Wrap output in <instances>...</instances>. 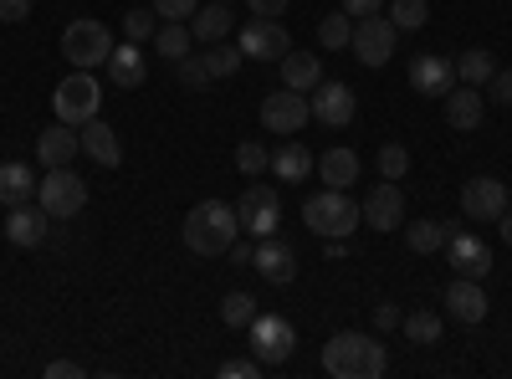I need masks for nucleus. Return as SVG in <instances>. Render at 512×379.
I'll return each mask as SVG.
<instances>
[{
	"mask_svg": "<svg viewBox=\"0 0 512 379\" xmlns=\"http://www.w3.org/2000/svg\"><path fill=\"white\" fill-rule=\"evenodd\" d=\"M231 26H236V16H231V6H221V0H210L205 11H195V16H190V36H195V41H205V47L226 41V36H231Z\"/></svg>",
	"mask_w": 512,
	"mask_h": 379,
	"instance_id": "23",
	"label": "nucleus"
},
{
	"mask_svg": "<svg viewBox=\"0 0 512 379\" xmlns=\"http://www.w3.org/2000/svg\"><path fill=\"white\" fill-rule=\"evenodd\" d=\"M441 251H446V262H451L456 277H477V282H482V277L492 272V246H487L482 236H472V231H456V226H451V236H446Z\"/></svg>",
	"mask_w": 512,
	"mask_h": 379,
	"instance_id": "12",
	"label": "nucleus"
},
{
	"mask_svg": "<svg viewBox=\"0 0 512 379\" xmlns=\"http://www.w3.org/2000/svg\"><path fill=\"white\" fill-rule=\"evenodd\" d=\"M221 318H226V328H246L256 318V298H251V292H226Z\"/></svg>",
	"mask_w": 512,
	"mask_h": 379,
	"instance_id": "37",
	"label": "nucleus"
},
{
	"mask_svg": "<svg viewBox=\"0 0 512 379\" xmlns=\"http://www.w3.org/2000/svg\"><path fill=\"white\" fill-rule=\"evenodd\" d=\"M251 267L262 272L267 282L287 287V282L297 277V251H292L282 236H262V241H256V257H251Z\"/></svg>",
	"mask_w": 512,
	"mask_h": 379,
	"instance_id": "17",
	"label": "nucleus"
},
{
	"mask_svg": "<svg viewBox=\"0 0 512 379\" xmlns=\"http://www.w3.org/2000/svg\"><path fill=\"white\" fill-rule=\"evenodd\" d=\"M318 41H323L328 52H344L349 41H354V16H349V11H344V16H338V11L323 16V21H318Z\"/></svg>",
	"mask_w": 512,
	"mask_h": 379,
	"instance_id": "33",
	"label": "nucleus"
},
{
	"mask_svg": "<svg viewBox=\"0 0 512 379\" xmlns=\"http://www.w3.org/2000/svg\"><path fill=\"white\" fill-rule=\"evenodd\" d=\"M236 170H241L246 180H256L262 170H272V154H267L262 144H256V139H246V144L236 149Z\"/></svg>",
	"mask_w": 512,
	"mask_h": 379,
	"instance_id": "38",
	"label": "nucleus"
},
{
	"mask_svg": "<svg viewBox=\"0 0 512 379\" xmlns=\"http://www.w3.org/2000/svg\"><path fill=\"white\" fill-rule=\"evenodd\" d=\"M400 328H405V339L410 344H441V313H425V308H415V313H405L400 318Z\"/></svg>",
	"mask_w": 512,
	"mask_h": 379,
	"instance_id": "32",
	"label": "nucleus"
},
{
	"mask_svg": "<svg viewBox=\"0 0 512 379\" xmlns=\"http://www.w3.org/2000/svg\"><path fill=\"white\" fill-rule=\"evenodd\" d=\"M277 67H282V88H297V93H313L323 82V62L313 52H287Z\"/></svg>",
	"mask_w": 512,
	"mask_h": 379,
	"instance_id": "25",
	"label": "nucleus"
},
{
	"mask_svg": "<svg viewBox=\"0 0 512 379\" xmlns=\"http://www.w3.org/2000/svg\"><path fill=\"white\" fill-rule=\"evenodd\" d=\"M108 77L118 82V88H144L149 62H144V52H139V41H128V47H113V57H108Z\"/></svg>",
	"mask_w": 512,
	"mask_h": 379,
	"instance_id": "24",
	"label": "nucleus"
},
{
	"mask_svg": "<svg viewBox=\"0 0 512 379\" xmlns=\"http://www.w3.org/2000/svg\"><path fill=\"white\" fill-rule=\"evenodd\" d=\"M36 195V175L26 170V164H0V200H6V205H26Z\"/></svg>",
	"mask_w": 512,
	"mask_h": 379,
	"instance_id": "30",
	"label": "nucleus"
},
{
	"mask_svg": "<svg viewBox=\"0 0 512 379\" xmlns=\"http://www.w3.org/2000/svg\"><path fill=\"white\" fill-rule=\"evenodd\" d=\"M313 118L318 123H328V129H344V123H354V108H359V98H354V88H349V82H318V88H313Z\"/></svg>",
	"mask_w": 512,
	"mask_h": 379,
	"instance_id": "14",
	"label": "nucleus"
},
{
	"mask_svg": "<svg viewBox=\"0 0 512 379\" xmlns=\"http://www.w3.org/2000/svg\"><path fill=\"white\" fill-rule=\"evenodd\" d=\"M118 26H123V36H128V41H154L159 16H154V6H149V11H139V6H134V11H123V21H118Z\"/></svg>",
	"mask_w": 512,
	"mask_h": 379,
	"instance_id": "36",
	"label": "nucleus"
},
{
	"mask_svg": "<svg viewBox=\"0 0 512 379\" xmlns=\"http://www.w3.org/2000/svg\"><path fill=\"white\" fill-rule=\"evenodd\" d=\"M344 11L359 21V16H379L384 11V0H344Z\"/></svg>",
	"mask_w": 512,
	"mask_h": 379,
	"instance_id": "47",
	"label": "nucleus"
},
{
	"mask_svg": "<svg viewBox=\"0 0 512 379\" xmlns=\"http://www.w3.org/2000/svg\"><path fill=\"white\" fill-rule=\"evenodd\" d=\"M77 134H82V154H93V164H103V170H118V164H123V144H118L113 123L93 118V123H82Z\"/></svg>",
	"mask_w": 512,
	"mask_h": 379,
	"instance_id": "21",
	"label": "nucleus"
},
{
	"mask_svg": "<svg viewBox=\"0 0 512 379\" xmlns=\"http://www.w3.org/2000/svg\"><path fill=\"white\" fill-rule=\"evenodd\" d=\"M246 328H251V354L262 359V364H287V359H292V344H297L292 318H282V313H256Z\"/></svg>",
	"mask_w": 512,
	"mask_h": 379,
	"instance_id": "9",
	"label": "nucleus"
},
{
	"mask_svg": "<svg viewBox=\"0 0 512 379\" xmlns=\"http://www.w3.org/2000/svg\"><path fill=\"white\" fill-rule=\"evenodd\" d=\"M221 6H231V0H221Z\"/></svg>",
	"mask_w": 512,
	"mask_h": 379,
	"instance_id": "51",
	"label": "nucleus"
},
{
	"mask_svg": "<svg viewBox=\"0 0 512 379\" xmlns=\"http://www.w3.org/2000/svg\"><path fill=\"white\" fill-rule=\"evenodd\" d=\"M451 236V221H405V246L420 251V257H431V251H441Z\"/></svg>",
	"mask_w": 512,
	"mask_h": 379,
	"instance_id": "29",
	"label": "nucleus"
},
{
	"mask_svg": "<svg viewBox=\"0 0 512 379\" xmlns=\"http://www.w3.org/2000/svg\"><path fill=\"white\" fill-rule=\"evenodd\" d=\"M52 103H57V118H62V123H72V129H82V123H93V118H98V108H103V82H98L93 72L72 67V72H67L62 82H57Z\"/></svg>",
	"mask_w": 512,
	"mask_h": 379,
	"instance_id": "4",
	"label": "nucleus"
},
{
	"mask_svg": "<svg viewBox=\"0 0 512 379\" xmlns=\"http://www.w3.org/2000/svg\"><path fill=\"white\" fill-rule=\"evenodd\" d=\"M272 175H277V180H308V175H313V154L297 144V139H287V144L272 154Z\"/></svg>",
	"mask_w": 512,
	"mask_h": 379,
	"instance_id": "28",
	"label": "nucleus"
},
{
	"mask_svg": "<svg viewBox=\"0 0 512 379\" xmlns=\"http://www.w3.org/2000/svg\"><path fill=\"white\" fill-rule=\"evenodd\" d=\"M241 47H226V41H216V47L205 52V67H210V77H236L241 72Z\"/></svg>",
	"mask_w": 512,
	"mask_h": 379,
	"instance_id": "35",
	"label": "nucleus"
},
{
	"mask_svg": "<svg viewBox=\"0 0 512 379\" xmlns=\"http://www.w3.org/2000/svg\"><path fill=\"white\" fill-rule=\"evenodd\" d=\"M190 47H195L190 21H159V31H154V52L169 57V67H175L180 57H190Z\"/></svg>",
	"mask_w": 512,
	"mask_h": 379,
	"instance_id": "27",
	"label": "nucleus"
},
{
	"mask_svg": "<svg viewBox=\"0 0 512 379\" xmlns=\"http://www.w3.org/2000/svg\"><path fill=\"white\" fill-rule=\"evenodd\" d=\"M497 231H502V241L512 246V205H507V210H502V216H497Z\"/></svg>",
	"mask_w": 512,
	"mask_h": 379,
	"instance_id": "50",
	"label": "nucleus"
},
{
	"mask_svg": "<svg viewBox=\"0 0 512 379\" xmlns=\"http://www.w3.org/2000/svg\"><path fill=\"white\" fill-rule=\"evenodd\" d=\"M390 21L400 31H420L425 21H431V6H425V0H390Z\"/></svg>",
	"mask_w": 512,
	"mask_h": 379,
	"instance_id": "34",
	"label": "nucleus"
},
{
	"mask_svg": "<svg viewBox=\"0 0 512 379\" xmlns=\"http://www.w3.org/2000/svg\"><path fill=\"white\" fill-rule=\"evenodd\" d=\"M251 257H256V241H241V236H236V241H231V262H236V267H251Z\"/></svg>",
	"mask_w": 512,
	"mask_h": 379,
	"instance_id": "48",
	"label": "nucleus"
},
{
	"mask_svg": "<svg viewBox=\"0 0 512 379\" xmlns=\"http://www.w3.org/2000/svg\"><path fill=\"white\" fill-rule=\"evenodd\" d=\"M507 195H512V185H507Z\"/></svg>",
	"mask_w": 512,
	"mask_h": 379,
	"instance_id": "52",
	"label": "nucleus"
},
{
	"mask_svg": "<svg viewBox=\"0 0 512 379\" xmlns=\"http://www.w3.org/2000/svg\"><path fill=\"white\" fill-rule=\"evenodd\" d=\"M236 221H241V231H251L256 241L262 236H277V226H282V195L272 190V185H246V195L236 200Z\"/></svg>",
	"mask_w": 512,
	"mask_h": 379,
	"instance_id": "8",
	"label": "nucleus"
},
{
	"mask_svg": "<svg viewBox=\"0 0 512 379\" xmlns=\"http://www.w3.org/2000/svg\"><path fill=\"white\" fill-rule=\"evenodd\" d=\"M410 170V149L405 144H384L379 149V180H405Z\"/></svg>",
	"mask_w": 512,
	"mask_h": 379,
	"instance_id": "40",
	"label": "nucleus"
},
{
	"mask_svg": "<svg viewBox=\"0 0 512 379\" xmlns=\"http://www.w3.org/2000/svg\"><path fill=\"white\" fill-rule=\"evenodd\" d=\"M62 57H67L72 67H82V72L108 67V57H113V31H108L103 21H93V16L72 21V26L62 31Z\"/></svg>",
	"mask_w": 512,
	"mask_h": 379,
	"instance_id": "5",
	"label": "nucleus"
},
{
	"mask_svg": "<svg viewBox=\"0 0 512 379\" xmlns=\"http://www.w3.org/2000/svg\"><path fill=\"white\" fill-rule=\"evenodd\" d=\"M318 175H323L328 190H349V185L359 180V154H354V149H328V154L318 159Z\"/></svg>",
	"mask_w": 512,
	"mask_h": 379,
	"instance_id": "26",
	"label": "nucleus"
},
{
	"mask_svg": "<svg viewBox=\"0 0 512 379\" xmlns=\"http://www.w3.org/2000/svg\"><path fill=\"white\" fill-rule=\"evenodd\" d=\"M364 226H374V231H400L405 226V195H400V185L395 180H379L369 195H364Z\"/></svg>",
	"mask_w": 512,
	"mask_h": 379,
	"instance_id": "15",
	"label": "nucleus"
},
{
	"mask_svg": "<svg viewBox=\"0 0 512 379\" xmlns=\"http://www.w3.org/2000/svg\"><path fill=\"white\" fill-rule=\"evenodd\" d=\"M236 47H241V57H256V62H282L292 52V36H287V26L277 16H251L241 26Z\"/></svg>",
	"mask_w": 512,
	"mask_h": 379,
	"instance_id": "11",
	"label": "nucleus"
},
{
	"mask_svg": "<svg viewBox=\"0 0 512 379\" xmlns=\"http://www.w3.org/2000/svg\"><path fill=\"white\" fill-rule=\"evenodd\" d=\"M236 236H241V221H236V205L226 200H200L185 216V246L195 257H226Z\"/></svg>",
	"mask_w": 512,
	"mask_h": 379,
	"instance_id": "2",
	"label": "nucleus"
},
{
	"mask_svg": "<svg viewBox=\"0 0 512 379\" xmlns=\"http://www.w3.org/2000/svg\"><path fill=\"white\" fill-rule=\"evenodd\" d=\"M200 11V0H154V16L159 21H190Z\"/></svg>",
	"mask_w": 512,
	"mask_h": 379,
	"instance_id": "41",
	"label": "nucleus"
},
{
	"mask_svg": "<svg viewBox=\"0 0 512 379\" xmlns=\"http://www.w3.org/2000/svg\"><path fill=\"white\" fill-rule=\"evenodd\" d=\"M308 118H313V103H308V93H297V88H277V93L262 98V129L267 134L297 139Z\"/></svg>",
	"mask_w": 512,
	"mask_h": 379,
	"instance_id": "7",
	"label": "nucleus"
},
{
	"mask_svg": "<svg viewBox=\"0 0 512 379\" xmlns=\"http://www.w3.org/2000/svg\"><path fill=\"white\" fill-rule=\"evenodd\" d=\"M507 205H512V195H507V185L492 180V175H477V180L461 185V210H466V221H492V226H497V216H502Z\"/></svg>",
	"mask_w": 512,
	"mask_h": 379,
	"instance_id": "13",
	"label": "nucleus"
},
{
	"mask_svg": "<svg viewBox=\"0 0 512 379\" xmlns=\"http://www.w3.org/2000/svg\"><path fill=\"white\" fill-rule=\"evenodd\" d=\"M446 103V123H451V129H477V123L487 118V93L482 88H466V82H456V88L441 98Z\"/></svg>",
	"mask_w": 512,
	"mask_h": 379,
	"instance_id": "19",
	"label": "nucleus"
},
{
	"mask_svg": "<svg viewBox=\"0 0 512 379\" xmlns=\"http://www.w3.org/2000/svg\"><path fill=\"white\" fill-rule=\"evenodd\" d=\"M487 292H482V282L477 277H456L451 287H446V313L456 318V323H482L487 318Z\"/></svg>",
	"mask_w": 512,
	"mask_h": 379,
	"instance_id": "18",
	"label": "nucleus"
},
{
	"mask_svg": "<svg viewBox=\"0 0 512 379\" xmlns=\"http://www.w3.org/2000/svg\"><path fill=\"white\" fill-rule=\"evenodd\" d=\"M251 16H287V0H251Z\"/></svg>",
	"mask_w": 512,
	"mask_h": 379,
	"instance_id": "49",
	"label": "nucleus"
},
{
	"mask_svg": "<svg viewBox=\"0 0 512 379\" xmlns=\"http://www.w3.org/2000/svg\"><path fill=\"white\" fill-rule=\"evenodd\" d=\"M410 88L420 98H446L456 88V62L451 57H436V52H425L410 62Z\"/></svg>",
	"mask_w": 512,
	"mask_h": 379,
	"instance_id": "16",
	"label": "nucleus"
},
{
	"mask_svg": "<svg viewBox=\"0 0 512 379\" xmlns=\"http://www.w3.org/2000/svg\"><path fill=\"white\" fill-rule=\"evenodd\" d=\"M400 318H405V313H400L395 303H374V328H379V333H384V328H400Z\"/></svg>",
	"mask_w": 512,
	"mask_h": 379,
	"instance_id": "45",
	"label": "nucleus"
},
{
	"mask_svg": "<svg viewBox=\"0 0 512 379\" xmlns=\"http://www.w3.org/2000/svg\"><path fill=\"white\" fill-rule=\"evenodd\" d=\"M82 374H88V369L72 364V359H52V364H47V379H82Z\"/></svg>",
	"mask_w": 512,
	"mask_h": 379,
	"instance_id": "46",
	"label": "nucleus"
},
{
	"mask_svg": "<svg viewBox=\"0 0 512 379\" xmlns=\"http://www.w3.org/2000/svg\"><path fill=\"white\" fill-rule=\"evenodd\" d=\"M395 41H400V26L390 21V16H359L354 21V57L364 62V67H384L395 57Z\"/></svg>",
	"mask_w": 512,
	"mask_h": 379,
	"instance_id": "10",
	"label": "nucleus"
},
{
	"mask_svg": "<svg viewBox=\"0 0 512 379\" xmlns=\"http://www.w3.org/2000/svg\"><path fill=\"white\" fill-rule=\"evenodd\" d=\"M47 231H52V216L47 210H31V205H11V216H6V236H11V246H41L47 241Z\"/></svg>",
	"mask_w": 512,
	"mask_h": 379,
	"instance_id": "22",
	"label": "nucleus"
},
{
	"mask_svg": "<svg viewBox=\"0 0 512 379\" xmlns=\"http://www.w3.org/2000/svg\"><path fill=\"white\" fill-rule=\"evenodd\" d=\"M82 154V134L72 129V123H52V129H41V139H36V159L41 164H47V170H52V164H72Z\"/></svg>",
	"mask_w": 512,
	"mask_h": 379,
	"instance_id": "20",
	"label": "nucleus"
},
{
	"mask_svg": "<svg viewBox=\"0 0 512 379\" xmlns=\"http://www.w3.org/2000/svg\"><path fill=\"white\" fill-rule=\"evenodd\" d=\"M323 369L333 379H379L384 369H390V354H384V344L369 339V333L344 328L323 344Z\"/></svg>",
	"mask_w": 512,
	"mask_h": 379,
	"instance_id": "1",
	"label": "nucleus"
},
{
	"mask_svg": "<svg viewBox=\"0 0 512 379\" xmlns=\"http://www.w3.org/2000/svg\"><path fill=\"white\" fill-rule=\"evenodd\" d=\"M36 195H41V210H47L52 221H67L88 205V180H82L72 164H52L47 180H36Z\"/></svg>",
	"mask_w": 512,
	"mask_h": 379,
	"instance_id": "6",
	"label": "nucleus"
},
{
	"mask_svg": "<svg viewBox=\"0 0 512 379\" xmlns=\"http://www.w3.org/2000/svg\"><path fill=\"white\" fill-rule=\"evenodd\" d=\"M0 21H6V26L31 21V0H0Z\"/></svg>",
	"mask_w": 512,
	"mask_h": 379,
	"instance_id": "44",
	"label": "nucleus"
},
{
	"mask_svg": "<svg viewBox=\"0 0 512 379\" xmlns=\"http://www.w3.org/2000/svg\"><path fill=\"white\" fill-rule=\"evenodd\" d=\"M492 72H497V62H492L487 47L461 52V62H456V82H466V88H487V77H492Z\"/></svg>",
	"mask_w": 512,
	"mask_h": 379,
	"instance_id": "31",
	"label": "nucleus"
},
{
	"mask_svg": "<svg viewBox=\"0 0 512 379\" xmlns=\"http://www.w3.org/2000/svg\"><path fill=\"white\" fill-rule=\"evenodd\" d=\"M487 98L502 103V108H512V67H497V72L487 77Z\"/></svg>",
	"mask_w": 512,
	"mask_h": 379,
	"instance_id": "42",
	"label": "nucleus"
},
{
	"mask_svg": "<svg viewBox=\"0 0 512 379\" xmlns=\"http://www.w3.org/2000/svg\"><path fill=\"white\" fill-rule=\"evenodd\" d=\"M175 77H180V88H190V93H200V88H210V67H205V57H180L175 62Z\"/></svg>",
	"mask_w": 512,
	"mask_h": 379,
	"instance_id": "39",
	"label": "nucleus"
},
{
	"mask_svg": "<svg viewBox=\"0 0 512 379\" xmlns=\"http://www.w3.org/2000/svg\"><path fill=\"white\" fill-rule=\"evenodd\" d=\"M256 369H262V359H256V354L251 359H226L221 364V379H256Z\"/></svg>",
	"mask_w": 512,
	"mask_h": 379,
	"instance_id": "43",
	"label": "nucleus"
},
{
	"mask_svg": "<svg viewBox=\"0 0 512 379\" xmlns=\"http://www.w3.org/2000/svg\"><path fill=\"white\" fill-rule=\"evenodd\" d=\"M303 221L313 236H354V226H364V210L344 190H318L303 200Z\"/></svg>",
	"mask_w": 512,
	"mask_h": 379,
	"instance_id": "3",
	"label": "nucleus"
}]
</instances>
